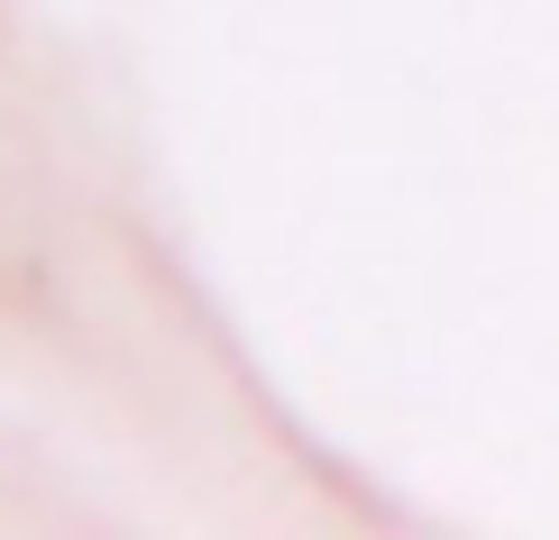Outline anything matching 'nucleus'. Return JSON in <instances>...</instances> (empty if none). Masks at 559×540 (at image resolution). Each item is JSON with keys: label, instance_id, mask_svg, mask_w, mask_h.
Listing matches in <instances>:
<instances>
[]
</instances>
